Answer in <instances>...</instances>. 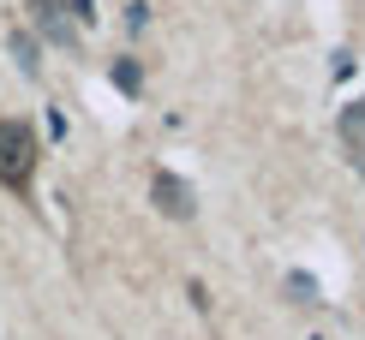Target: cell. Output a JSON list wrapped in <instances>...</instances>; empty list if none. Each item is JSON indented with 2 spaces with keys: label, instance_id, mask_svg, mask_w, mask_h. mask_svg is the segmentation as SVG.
Wrapping results in <instances>:
<instances>
[{
  "label": "cell",
  "instance_id": "cell-3",
  "mask_svg": "<svg viewBox=\"0 0 365 340\" xmlns=\"http://www.w3.org/2000/svg\"><path fill=\"white\" fill-rule=\"evenodd\" d=\"M341 144H347V156H354V167L365 174V96L341 107Z\"/></svg>",
  "mask_w": 365,
  "mask_h": 340
},
{
  "label": "cell",
  "instance_id": "cell-7",
  "mask_svg": "<svg viewBox=\"0 0 365 340\" xmlns=\"http://www.w3.org/2000/svg\"><path fill=\"white\" fill-rule=\"evenodd\" d=\"M287 292H294V299H317V281H312V275H287Z\"/></svg>",
  "mask_w": 365,
  "mask_h": 340
},
{
  "label": "cell",
  "instance_id": "cell-5",
  "mask_svg": "<svg viewBox=\"0 0 365 340\" xmlns=\"http://www.w3.org/2000/svg\"><path fill=\"white\" fill-rule=\"evenodd\" d=\"M108 78H114L120 90H126V96H138V84H144V72H138V60H114V66H108Z\"/></svg>",
  "mask_w": 365,
  "mask_h": 340
},
{
  "label": "cell",
  "instance_id": "cell-9",
  "mask_svg": "<svg viewBox=\"0 0 365 340\" xmlns=\"http://www.w3.org/2000/svg\"><path fill=\"white\" fill-rule=\"evenodd\" d=\"M72 18H78V24H90V18H96V6H90V0H72Z\"/></svg>",
  "mask_w": 365,
  "mask_h": 340
},
{
  "label": "cell",
  "instance_id": "cell-4",
  "mask_svg": "<svg viewBox=\"0 0 365 340\" xmlns=\"http://www.w3.org/2000/svg\"><path fill=\"white\" fill-rule=\"evenodd\" d=\"M30 6H36V24L48 30L54 42H72V24L60 18V6H66V0H30Z\"/></svg>",
  "mask_w": 365,
  "mask_h": 340
},
{
  "label": "cell",
  "instance_id": "cell-1",
  "mask_svg": "<svg viewBox=\"0 0 365 340\" xmlns=\"http://www.w3.org/2000/svg\"><path fill=\"white\" fill-rule=\"evenodd\" d=\"M30 179H36V137L24 119H0V185L30 191Z\"/></svg>",
  "mask_w": 365,
  "mask_h": 340
},
{
  "label": "cell",
  "instance_id": "cell-2",
  "mask_svg": "<svg viewBox=\"0 0 365 340\" xmlns=\"http://www.w3.org/2000/svg\"><path fill=\"white\" fill-rule=\"evenodd\" d=\"M150 197H156V209L168 215V221H192V191H186L174 174H156V179H150Z\"/></svg>",
  "mask_w": 365,
  "mask_h": 340
},
{
  "label": "cell",
  "instance_id": "cell-8",
  "mask_svg": "<svg viewBox=\"0 0 365 340\" xmlns=\"http://www.w3.org/2000/svg\"><path fill=\"white\" fill-rule=\"evenodd\" d=\"M126 24H132V30L150 24V6H144V0H132V6H126Z\"/></svg>",
  "mask_w": 365,
  "mask_h": 340
},
{
  "label": "cell",
  "instance_id": "cell-6",
  "mask_svg": "<svg viewBox=\"0 0 365 340\" xmlns=\"http://www.w3.org/2000/svg\"><path fill=\"white\" fill-rule=\"evenodd\" d=\"M12 60H19L24 72H36L42 60H36V36H30V30H19V36H12Z\"/></svg>",
  "mask_w": 365,
  "mask_h": 340
}]
</instances>
